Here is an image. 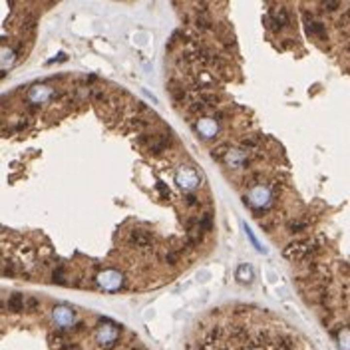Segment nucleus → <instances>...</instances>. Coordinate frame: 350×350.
<instances>
[{
    "label": "nucleus",
    "mask_w": 350,
    "mask_h": 350,
    "mask_svg": "<svg viewBox=\"0 0 350 350\" xmlns=\"http://www.w3.org/2000/svg\"><path fill=\"white\" fill-rule=\"evenodd\" d=\"M318 241L315 239H298L287 245L284 249V257L293 261H309L318 253Z\"/></svg>",
    "instance_id": "obj_1"
},
{
    "label": "nucleus",
    "mask_w": 350,
    "mask_h": 350,
    "mask_svg": "<svg viewBox=\"0 0 350 350\" xmlns=\"http://www.w3.org/2000/svg\"><path fill=\"white\" fill-rule=\"evenodd\" d=\"M302 20H304V30L311 38H316V40H326L328 38V32H326V26L324 22L318 20L315 14L311 12H304L302 14Z\"/></svg>",
    "instance_id": "obj_2"
},
{
    "label": "nucleus",
    "mask_w": 350,
    "mask_h": 350,
    "mask_svg": "<svg viewBox=\"0 0 350 350\" xmlns=\"http://www.w3.org/2000/svg\"><path fill=\"white\" fill-rule=\"evenodd\" d=\"M129 241H131V245L140 247V249H153V245H156L153 235L145 229H134L129 233Z\"/></svg>",
    "instance_id": "obj_3"
},
{
    "label": "nucleus",
    "mask_w": 350,
    "mask_h": 350,
    "mask_svg": "<svg viewBox=\"0 0 350 350\" xmlns=\"http://www.w3.org/2000/svg\"><path fill=\"white\" fill-rule=\"evenodd\" d=\"M102 322H104L105 326L98 331V342L109 348V346H114V344H116V340H118L116 326H114V322H109V320H105V318H104Z\"/></svg>",
    "instance_id": "obj_4"
},
{
    "label": "nucleus",
    "mask_w": 350,
    "mask_h": 350,
    "mask_svg": "<svg viewBox=\"0 0 350 350\" xmlns=\"http://www.w3.org/2000/svg\"><path fill=\"white\" fill-rule=\"evenodd\" d=\"M98 280H100V284L104 289H120L122 284H123V277L118 273V271H105V273H102L100 277H98Z\"/></svg>",
    "instance_id": "obj_5"
},
{
    "label": "nucleus",
    "mask_w": 350,
    "mask_h": 350,
    "mask_svg": "<svg viewBox=\"0 0 350 350\" xmlns=\"http://www.w3.org/2000/svg\"><path fill=\"white\" fill-rule=\"evenodd\" d=\"M54 318L60 326H72L74 324V313L68 309V306H56Z\"/></svg>",
    "instance_id": "obj_6"
},
{
    "label": "nucleus",
    "mask_w": 350,
    "mask_h": 350,
    "mask_svg": "<svg viewBox=\"0 0 350 350\" xmlns=\"http://www.w3.org/2000/svg\"><path fill=\"white\" fill-rule=\"evenodd\" d=\"M24 300H26V297H22L20 293H14V295L6 300L8 311H10V313H24Z\"/></svg>",
    "instance_id": "obj_7"
},
{
    "label": "nucleus",
    "mask_w": 350,
    "mask_h": 350,
    "mask_svg": "<svg viewBox=\"0 0 350 350\" xmlns=\"http://www.w3.org/2000/svg\"><path fill=\"white\" fill-rule=\"evenodd\" d=\"M318 8H320L324 14H334V12L340 10V0H320Z\"/></svg>",
    "instance_id": "obj_8"
},
{
    "label": "nucleus",
    "mask_w": 350,
    "mask_h": 350,
    "mask_svg": "<svg viewBox=\"0 0 350 350\" xmlns=\"http://www.w3.org/2000/svg\"><path fill=\"white\" fill-rule=\"evenodd\" d=\"M261 138L259 136H247L243 138V141H241V147H245V149H253V151H259V145H261Z\"/></svg>",
    "instance_id": "obj_9"
},
{
    "label": "nucleus",
    "mask_w": 350,
    "mask_h": 350,
    "mask_svg": "<svg viewBox=\"0 0 350 350\" xmlns=\"http://www.w3.org/2000/svg\"><path fill=\"white\" fill-rule=\"evenodd\" d=\"M243 279H245V282H251V280H253V271H251L249 265H241V267L237 269V280L243 282Z\"/></svg>",
    "instance_id": "obj_10"
},
{
    "label": "nucleus",
    "mask_w": 350,
    "mask_h": 350,
    "mask_svg": "<svg viewBox=\"0 0 350 350\" xmlns=\"http://www.w3.org/2000/svg\"><path fill=\"white\" fill-rule=\"evenodd\" d=\"M66 342H68V340H66V336H64L62 332H52V334H50V346H52V348L62 350V348L66 346Z\"/></svg>",
    "instance_id": "obj_11"
},
{
    "label": "nucleus",
    "mask_w": 350,
    "mask_h": 350,
    "mask_svg": "<svg viewBox=\"0 0 350 350\" xmlns=\"http://www.w3.org/2000/svg\"><path fill=\"white\" fill-rule=\"evenodd\" d=\"M227 153H229L227 145H217V147H213V149H211V156H213V159H217V161L227 159Z\"/></svg>",
    "instance_id": "obj_12"
},
{
    "label": "nucleus",
    "mask_w": 350,
    "mask_h": 350,
    "mask_svg": "<svg viewBox=\"0 0 350 350\" xmlns=\"http://www.w3.org/2000/svg\"><path fill=\"white\" fill-rule=\"evenodd\" d=\"M40 309V302H38V298H34V297H28L26 300H24V311L26 313H36Z\"/></svg>",
    "instance_id": "obj_13"
},
{
    "label": "nucleus",
    "mask_w": 350,
    "mask_h": 350,
    "mask_svg": "<svg viewBox=\"0 0 350 350\" xmlns=\"http://www.w3.org/2000/svg\"><path fill=\"white\" fill-rule=\"evenodd\" d=\"M183 205L185 207H199V199L193 193H185L183 195Z\"/></svg>",
    "instance_id": "obj_14"
},
{
    "label": "nucleus",
    "mask_w": 350,
    "mask_h": 350,
    "mask_svg": "<svg viewBox=\"0 0 350 350\" xmlns=\"http://www.w3.org/2000/svg\"><path fill=\"white\" fill-rule=\"evenodd\" d=\"M287 227H289L291 233H300V231L306 229V221H291Z\"/></svg>",
    "instance_id": "obj_15"
},
{
    "label": "nucleus",
    "mask_w": 350,
    "mask_h": 350,
    "mask_svg": "<svg viewBox=\"0 0 350 350\" xmlns=\"http://www.w3.org/2000/svg\"><path fill=\"white\" fill-rule=\"evenodd\" d=\"M4 311H8V304H6L2 298H0V313H4Z\"/></svg>",
    "instance_id": "obj_16"
},
{
    "label": "nucleus",
    "mask_w": 350,
    "mask_h": 350,
    "mask_svg": "<svg viewBox=\"0 0 350 350\" xmlns=\"http://www.w3.org/2000/svg\"><path fill=\"white\" fill-rule=\"evenodd\" d=\"M193 2H197V0H191V4H193Z\"/></svg>",
    "instance_id": "obj_17"
}]
</instances>
